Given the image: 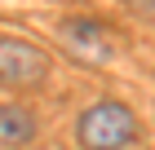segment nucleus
Wrapping results in <instances>:
<instances>
[{
  "label": "nucleus",
  "mask_w": 155,
  "mask_h": 150,
  "mask_svg": "<svg viewBox=\"0 0 155 150\" xmlns=\"http://www.w3.org/2000/svg\"><path fill=\"white\" fill-rule=\"evenodd\" d=\"M133 137H137V119L120 102H97L80 119V141L89 150H124Z\"/></svg>",
  "instance_id": "1"
},
{
  "label": "nucleus",
  "mask_w": 155,
  "mask_h": 150,
  "mask_svg": "<svg viewBox=\"0 0 155 150\" xmlns=\"http://www.w3.org/2000/svg\"><path fill=\"white\" fill-rule=\"evenodd\" d=\"M58 35H62V44L71 49L80 62H89V66H102V62H111V53H115L111 35L97 22H62Z\"/></svg>",
  "instance_id": "2"
},
{
  "label": "nucleus",
  "mask_w": 155,
  "mask_h": 150,
  "mask_svg": "<svg viewBox=\"0 0 155 150\" xmlns=\"http://www.w3.org/2000/svg\"><path fill=\"white\" fill-rule=\"evenodd\" d=\"M45 53L36 44H22V40H0V80L9 84H36L45 80Z\"/></svg>",
  "instance_id": "3"
},
{
  "label": "nucleus",
  "mask_w": 155,
  "mask_h": 150,
  "mask_svg": "<svg viewBox=\"0 0 155 150\" xmlns=\"http://www.w3.org/2000/svg\"><path fill=\"white\" fill-rule=\"evenodd\" d=\"M31 132H36L31 115L13 110V106H5V110H0V141H13V146H22V141H31Z\"/></svg>",
  "instance_id": "4"
}]
</instances>
